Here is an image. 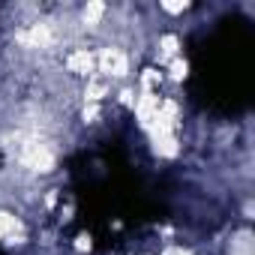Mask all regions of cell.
Masks as SVG:
<instances>
[{"mask_svg":"<svg viewBox=\"0 0 255 255\" xmlns=\"http://www.w3.org/2000/svg\"><path fill=\"white\" fill-rule=\"evenodd\" d=\"M96 66L105 72V75H114V78H123L126 69H129V60L120 48H102L99 57H96Z\"/></svg>","mask_w":255,"mask_h":255,"instance_id":"obj_1","label":"cell"},{"mask_svg":"<svg viewBox=\"0 0 255 255\" xmlns=\"http://www.w3.org/2000/svg\"><path fill=\"white\" fill-rule=\"evenodd\" d=\"M66 66H69V72L87 75V72L96 66V54H90L87 48H78V51H72V54L66 57Z\"/></svg>","mask_w":255,"mask_h":255,"instance_id":"obj_2","label":"cell"},{"mask_svg":"<svg viewBox=\"0 0 255 255\" xmlns=\"http://www.w3.org/2000/svg\"><path fill=\"white\" fill-rule=\"evenodd\" d=\"M12 231H18V219H15L12 213H3V210H0V240L9 237Z\"/></svg>","mask_w":255,"mask_h":255,"instance_id":"obj_3","label":"cell"},{"mask_svg":"<svg viewBox=\"0 0 255 255\" xmlns=\"http://www.w3.org/2000/svg\"><path fill=\"white\" fill-rule=\"evenodd\" d=\"M102 15H105V6H102V3H90V6L84 9V15H81V18H84V24H90V27H93Z\"/></svg>","mask_w":255,"mask_h":255,"instance_id":"obj_4","label":"cell"},{"mask_svg":"<svg viewBox=\"0 0 255 255\" xmlns=\"http://www.w3.org/2000/svg\"><path fill=\"white\" fill-rule=\"evenodd\" d=\"M183 75H186V60L174 57V60H171V78H177V81H180Z\"/></svg>","mask_w":255,"mask_h":255,"instance_id":"obj_5","label":"cell"},{"mask_svg":"<svg viewBox=\"0 0 255 255\" xmlns=\"http://www.w3.org/2000/svg\"><path fill=\"white\" fill-rule=\"evenodd\" d=\"M162 9H165V12H171V15H177V12H183V9H186V3H162Z\"/></svg>","mask_w":255,"mask_h":255,"instance_id":"obj_6","label":"cell"},{"mask_svg":"<svg viewBox=\"0 0 255 255\" xmlns=\"http://www.w3.org/2000/svg\"><path fill=\"white\" fill-rule=\"evenodd\" d=\"M165 255H189V252H183V249H168Z\"/></svg>","mask_w":255,"mask_h":255,"instance_id":"obj_7","label":"cell"}]
</instances>
